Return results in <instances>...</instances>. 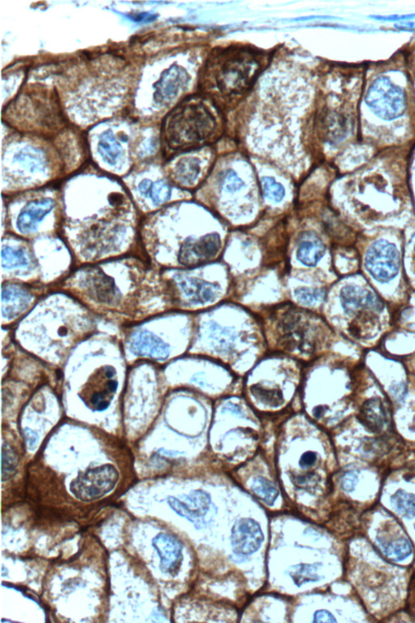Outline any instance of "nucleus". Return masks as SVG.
<instances>
[{
  "label": "nucleus",
  "instance_id": "obj_1",
  "mask_svg": "<svg viewBox=\"0 0 415 623\" xmlns=\"http://www.w3.org/2000/svg\"><path fill=\"white\" fill-rule=\"evenodd\" d=\"M216 129L211 112L202 102L193 100L183 103L169 116L166 138L169 147L178 151L204 144Z\"/></svg>",
  "mask_w": 415,
  "mask_h": 623
},
{
  "label": "nucleus",
  "instance_id": "obj_2",
  "mask_svg": "<svg viewBox=\"0 0 415 623\" xmlns=\"http://www.w3.org/2000/svg\"><path fill=\"white\" fill-rule=\"evenodd\" d=\"M259 69L261 64L251 51L230 49L211 59L206 72L219 92L231 95L248 90Z\"/></svg>",
  "mask_w": 415,
  "mask_h": 623
},
{
  "label": "nucleus",
  "instance_id": "obj_3",
  "mask_svg": "<svg viewBox=\"0 0 415 623\" xmlns=\"http://www.w3.org/2000/svg\"><path fill=\"white\" fill-rule=\"evenodd\" d=\"M367 105L385 120L402 116L407 107L405 92L388 77H380L372 83L365 97Z\"/></svg>",
  "mask_w": 415,
  "mask_h": 623
},
{
  "label": "nucleus",
  "instance_id": "obj_4",
  "mask_svg": "<svg viewBox=\"0 0 415 623\" xmlns=\"http://www.w3.org/2000/svg\"><path fill=\"white\" fill-rule=\"evenodd\" d=\"M119 472L114 466L102 465L81 472L70 485L75 499L89 503L110 493L115 489Z\"/></svg>",
  "mask_w": 415,
  "mask_h": 623
},
{
  "label": "nucleus",
  "instance_id": "obj_5",
  "mask_svg": "<svg viewBox=\"0 0 415 623\" xmlns=\"http://www.w3.org/2000/svg\"><path fill=\"white\" fill-rule=\"evenodd\" d=\"M303 313L290 310L285 313L280 322L281 344L290 351L311 355L315 349L313 328Z\"/></svg>",
  "mask_w": 415,
  "mask_h": 623
},
{
  "label": "nucleus",
  "instance_id": "obj_6",
  "mask_svg": "<svg viewBox=\"0 0 415 623\" xmlns=\"http://www.w3.org/2000/svg\"><path fill=\"white\" fill-rule=\"evenodd\" d=\"M117 387L116 369L107 365L93 373L79 396L89 409L100 411L109 407Z\"/></svg>",
  "mask_w": 415,
  "mask_h": 623
},
{
  "label": "nucleus",
  "instance_id": "obj_7",
  "mask_svg": "<svg viewBox=\"0 0 415 623\" xmlns=\"http://www.w3.org/2000/svg\"><path fill=\"white\" fill-rule=\"evenodd\" d=\"M365 264L372 277L381 283L389 282L398 273L400 257L398 248L388 241H376L367 252Z\"/></svg>",
  "mask_w": 415,
  "mask_h": 623
},
{
  "label": "nucleus",
  "instance_id": "obj_8",
  "mask_svg": "<svg viewBox=\"0 0 415 623\" xmlns=\"http://www.w3.org/2000/svg\"><path fill=\"white\" fill-rule=\"evenodd\" d=\"M167 503L174 512L194 523L197 528H202L209 521L207 517H209L212 503L210 496L205 492H192L190 495L183 496L182 500L169 496Z\"/></svg>",
  "mask_w": 415,
  "mask_h": 623
},
{
  "label": "nucleus",
  "instance_id": "obj_9",
  "mask_svg": "<svg viewBox=\"0 0 415 623\" xmlns=\"http://www.w3.org/2000/svg\"><path fill=\"white\" fill-rule=\"evenodd\" d=\"M221 239L218 234H209L193 241L188 239L183 243L178 252V261L183 266H196L204 263L218 254Z\"/></svg>",
  "mask_w": 415,
  "mask_h": 623
},
{
  "label": "nucleus",
  "instance_id": "obj_10",
  "mask_svg": "<svg viewBox=\"0 0 415 623\" xmlns=\"http://www.w3.org/2000/svg\"><path fill=\"white\" fill-rule=\"evenodd\" d=\"M264 536L261 527L252 519H241L235 524L231 543L235 555L248 556L256 552L261 547Z\"/></svg>",
  "mask_w": 415,
  "mask_h": 623
},
{
  "label": "nucleus",
  "instance_id": "obj_11",
  "mask_svg": "<svg viewBox=\"0 0 415 623\" xmlns=\"http://www.w3.org/2000/svg\"><path fill=\"white\" fill-rule=\"evenodd\" d=\"M190 81V76L185 68L178 65L165 71L159 81L156 83L154 100L160 104H167L183 90Z\"/></svg>",
  "mask_w": 415,
  "mask_h": 623
},
{
  "label": "nucleus",
  "instance_id": "obj_12",
  "mask_svg": "<svg viewBox=\"0 0 415 623\" xmlns=\"http://www.w3.org/2000/svg\"><path fill=\"white\" fill-rule=\"evenodd\" d=\"M153 546L161 559V570L167 573L176 571L183 557V546L178 539L169 534L160 533L154 539Z\"/></svg>",
  "mask_w": 415,
  "mask_h": 623
},
{
  "label": "nucleus",
  "instance_id": "obj_13",
  "mask_svg": "<svg viewBox=\"0 0 415 623\" xmlns=\"http://www.w3.org/2000/svg\"><path fill=\"white\" fill-rule=\"evenodd\" d=\"M340 298L342 308L348 315H353L360 308L374 311H381L383 309V304L376 295L356 286L343 288Z\"/></svg>",
  "mask_w": 415,
  "mask_h": 623
},
{
  "label": "nucleus",
  "instance_id": "obj_14",
  "mask_svg": "<svg viewBox=\"0 0 415 623\" xmlns=\"http://www.w3.org/2000/svg\"><path fill=\"white\" fill-rule=\"evenodd\" d=\"M83 287L89 295L103 304H111L116 298V289L114 281L109 276L104 274L101 270L97 269L84 274Z\"/></svg>",
  "mask_w": 415,
  "mask_h": 623
},
{
  "label": "nucleus",
  "instance_id": "obj_15",
  "mask_svg": "<svg viewBox=\"0 0 415 623\" xmlns=\"http://www.w3.org/2000/svg\"><path fill=\"white\" fill-rule=\"evenodd\" d=\"M177 280L182 292L193 304H206L218 297L219 288L216 285L187 276H182Z\"/></svg>",
  "mask_w": 415,
  "mask_h": 623
},
{
  "label": "nucleus",
  "instance_id": "obj_16",
  "mask_svg": "<svg viewBox=\"0 0 415 623\" xmlns=\"http://www.w3.org/2000/svg\"><path fill=\"white\" fill-rule=\"evenodd\" d=\"M54 205L55 201L50 198L30 201L19 215L17 223L18 230L22 234L34 232L37 223L51 212Z\"/></svg>",
  "mask_w": 415,
  "mask_h": 623
},
{
  "label": "nucleus",
  "instance_id": "obj_17",
  "mask_svg": "<svg viewBox=\"0 0 415 623\" xmlns=\"http://www.w3.org/2000/svg\"><path fill=\"white\" fill-rule=\"evenodd\" d=\"M131 351L140 357L165 360L169 357V346L153 334L140 332L136 334L131 345Z\"/></svg>",
  "mask_w": 415,
  "mask_h": 623
},
{
  "label": "nucleus",
  "instance_id": "obj_18",
  "mask_svg": "<svg viewBox=\"0 0 415 623\" xmlns=\"http://www.w3.org/2000/svg\"><path fill=\"white\" fill-rule=\"evenodd\" d=\"M31 301V296L26 289L17 286H6L3 288V316L8 319L16 317L26 308Z\"/></svg>",
  "mask_w": 415,
  "mask_h": 623
},
{
  "label": "nucleus",
  "instance_id": "obj_19",
  "mask_svg": "<svg viewBox=\"0 0 415 623\" xmlns=\"http://www.w3.org/2000/svg\"><path fill=\"white\" fill-rule=\"evenodd\" d=\"M358 419L371 432L379 433L387 423V415L379 399H371L363 405Z\"/></svg>",
  "mask_w": 415,
  "mask_h": 623
},
{
  "label": "nucleus",
  "instance_id": "obj_20",
  "mask_svg": "<svg viewBox=\"0 0 415 623\" xmlns=\"http://www.w3.org/2000/svg\"><path fill=\"white\" fill-rule=\"evenodd\" d=\"M324 252L322 241L313 234H306L300 241L297 257L305 266H314L322 259Z\"/></svg>",
  "mask_w": 415,
  "mask_h": 623
},
{
  "label": "nucleus",
  "instance_id": "obj_21",
  "mask_svg": "<svg viewBox=\"0 0 415 623\" xmlns=\"http://www.w3.org/2000/svg\"><path fill=\"white\" fill-rule=\"evenodd\" d=\"M201 162L196 158H185L174 169V179L182 185H191L200 174Z\"/></svg>",
  "mask_w": 415,
  "mask_h": 623
},
{
  "label": "nucleus",
  "instance_id": "obj_22",
  "mask_svg": "<svg viewBox=\"0 0 415 623\" xmlns=\"http://www.w3.org/2000/svg\"><path fill=\"white\" fill-rule=\"evenodd\" d=\"M377 541L382 552L391 560L402 561L412 555V546L405 539L400 538L397 541H389L379 537Z\"/></svg>",
  "mask_w": 415,
  "mask_h": 623
},
{
  "label": "nucleus",
  "instance_id": "obj_23",
  "mask_svg": "<svg viewBox=\"0 0 415 623\" xmlns=\"http://www.w3.org/2000/svg\"><path fill=\"white\" fill-rule=\"evenodd\" d=\"M98 151L103 160L111 165H115L122 154V147L113 135L111 131L104 133L98 143Z\"/></svg>",
  "mask_w": 415,
  "mask_h": 623
},
{
  "label": "nucleus",
  "instance_id": "obj_24",
  "mask_svg": "<svg viewBox=\"0 0 415 623\" xmlns=\"http://www.w3.org/2000/svg\"><path fill=\"white\" fill-rule=\"evenodd\" d=\"M391 504L398 514L403 517H415V495L398 491L391 498Z\"/></svg>",
  "mask_w": 415,
  "mask_h": 623
},
{
  "label": "nucleus",
  "instance_id": "obj_25",
  "mask_svg": "<svg viewBox=\"0 0 415 623\" xmlns=\"http://www.w3.org/2000/svg\"><path fill=\"white\" fill-rule=\"evenodd\" d=\"M251 488L258 498L270 505L275 503L278 496L275 486L270 481L263 478V477H257L255 479L251 485Z\"/></svg>",
  "mask_w": 415,
  "mask_h": 623
},
{
  "label": "nucleus",
  "instance_id": "obj_26",
  "mask_svg": "<svg viewBox=\"0 0 415 623\" xmlns=\"http://www.w3.org/2000/svg\"><path fill=\"white\" fill-rule=\"evenodd\" d=\"M290 575L298 586L306 583L315 582L322 578L318 574V566L315 564L294 566L290 571Z\"/></svg>",
  "mask_w": 415,
  "mask_h": 623
},
{
  "label": "nucleus",
  "instance_id": "obj_27",
  "mask_svg": "<svg viewBox=\"0 0 415 623\" xmlns=\"http://www.w3.org/2000/svg\"><path fill=\"white\" fill-rule=\"evenodd\" d=\"M28 264L27 256L21 248L3 247L2 250V266L3 268L13 269Z\"/></svg>",
  "mask_w": 415,
  "mask_h": 623
},
{
  "label": "nucleus",
  "instance_id": "obj_28",
  "mask_svg": "<svg viewBox=\"0 0 415 623\" xmlns=\"http://www.w3.org/2000/svg\"><path fill=\"white\" fill-rule=\"evenodd\" d=\"M211 340L214 342V346L219 351L228 353L232 349L234 339L228 332L224 331L219 326H212L210 328Z\"/></svg>",
  "mask_w": 415,
  "mask_h": 623
},
{
  "label": "nucleus",
  "instance_id": "obj_29",
  "mask_svg": "<svg viewBox=\"0 0 415 623\" xmlns=\"http://www.w3.org/2000/svg\"><path fill=\"white\" fill-rule=\"evenodd\" d=\"M17 460L15 453L8 444L4 443L2 454V479L6 481L14 476L16 472Z\"/></svg>",
  "mask_w": 415,
  "mask_h": 623
},
{
  "label": "nucleus",
  "instance_id": "obj_30",
  "mask_svg": "<svg viewBox=\"0 0 415 623\" xmlns=\"http://www.w3.org/2000/svg\"><path fill=\"white\" fill-rule=\"evenodd\" d=\"M263 193L268 200L279 203L285 196V189L272 177H264L262 179Z\"/></svg>",
  "mask_w": 415,
  "mask_h": 623
},
{
  "label": "nucleus",
  "instance_id": "obj_31",
  "mask_svg": "<svg viewBox=\"0 0 415 623\" xmlns=\"http://www.w3.org/2000/svg\"><path fill=\"white\" fill-rule=\"evenodd\" d=\"M324 293L320 289L299 288L295 292V297L301 304L306 306H313L322 301Z\"/></svg>",
  "mask_w": 415,
  "mask_h": 623
},
{
  "label": "nucleus",
  "instance_id": "obj_32",
  "mask_svg": "<svg viewBox=\"0 0 415 623\" xmlns=\"http://www.w3.org/2000/svg\"><path fill=\"white\" fill-rule=\"evenodd\" d=\"M172 195V189L164 181H158L153 184L150 191V198L155 205L166 203Z\"/></svg>",
  "mask_w": 415,
  "mask_h": 623
},
{
  "label": "nucleus",
  "instance_id": "obj_33",
  "mask_svg": "<svg viewBox=\"0 0 415 623\" xmlns=\"http://www.w3.org/2000/svg\"><path fill=\"white\" fill-rule=\"evenodd\" d=\"M243 185V180L234 171L230 170L226 173L223 182V189L226 192L234 193V192L241 189Z\"/></svg>",
  "mask_w": 415,
  "mask_h": 623
},
{
  "label": "nucleus",
  "instance_id": "obj_34",
  "mask_svg": "<svg viewBox=\"0 0 415 623\" xmlns=\"http://www.w3.org/2000/svg\"><path fill=\"white\" fill-rule=\"evenodd\" d=\"M358 476L356 472H348L343 475L341 480L342 489L346 492H351L356 489Z\"/></svg>",
  "mask_w": 415,
  "mask_h": 623
},
{
  "label": "nucleus",
  "instance_id": "obj_35",
  "mask_svg": "<svg viewBox=\"0 0 415 623\" xmlns=\"http://www.w3.org/2000/svg\"><path fill=\"white\" fill-rule=\"evenodd\" d=\"M390 392L396 400L402 401L407 393V385L403 382L394 384L390 387Z\"/></svg>",
  "mask_w": 415,
  "mask_h": 623
},
{
  "label": "nucleus",
  "instance_id": "obj_36",
  "mask_svg": "<svg viewBox=\"0 0 415 623\" xmlns=\"http://www.w3.org/2000/svg\"><path fill=\"white\" fill-rule=\"evenodd\" d=\"M317 454L313 452H306L301 456L299 465L303 468L313 467L317 461Z\"/></svg>",
  "mask_w": 415,
  "mask_h": 623
},
{
  "label": "nucleus",
  "instance_id": "obj_37",
  "mask_svg": "<svg viewBox=\"0 0 415 623\" xmlns=\"http://www.w3.org/2000/svg\"><path fill=\"white\" fill-rule=\"evenodd\" d=\"M313 621L317 622H337L332 613L326 611H320L315 613Z\"/></svg>",
  "mask_w": 415,
  "mask_h": 623
},
{
  "label": "nucleus",
  "instance_id": "obj_38",
  "mask_svg": "<svg viewBox=\"0 0 415 623\" xmlns=\"http://www.w3.org/2000/svg\"><path fill=\"white\" fill-rule=\"evenodd\" d=\"M129 17L135 21H154L156 17L152 15V14L142 12L131 14V15H129Z\"/></svg>",
  "mask_w": 415,
  "mask_h": 623
},
{
  "label": "nucleus",
  "instance_id": "obj_39",
  "mask_svg": "<svg viewBox=\"0 0 415 623\" xmlns=\"http://www.w3.org/2000/svg\"><path fill=\"white\" fill-rule=\"evenodd\" d=\"M25 432L28 447H29L30 449H34L37 443V438H37V436L31 430L26 429Z\"/></svg>",
  "mask_w": 415,
  "mask_h": 623
},
{
  "label": "nucleus",
  "instance_id": "obj_40",
  "mask_svg": "<svg viewBox=\"0 0 415 623\" xmlns=\"http://www.w3.org/2000/svg\"><path fill=\"white\" fill-rule=\"evenodd\" d=\"M372 17L377 19V20L394 21L409 20V19L415 17V15H404V16H398V15L395 16L394 15V16H390V17H378V16L376 17H376Z\"/></svg>",
  "mask_w": 415,
  "mask_h": 623
},
{
  "label": "nucleus",
  "instance_id": "obj_41",
  "mask_svg": "<svg viewBox=\"0 0 415 623\" xmlns=\"http://www.w3.org/2000/svg\"><path fill=\"white\" fill-rule=\"evenodd\" d=\"M152 182L149 180H145L140 183L139 185V191L141 195L149 196L150 194L151 188H152Z\"/></svg>",
  "mask_w": 415,
  "mask_h": 623
},
{
  "label": "nucleus",
  "instance_id": "obj_42",
  "mask_svg": "<svg viewBox=\"0 0 415 623\" xmlns=\"http://www.w3.org/2000/svg\"><path fill=\"white\" fill-rule=\"evenodd\" d=\"M396 27L398 28L400 30H410L415 29V23H407V24H404L402 26H396Z\"/></svg>",
  "mask_w": 415,
  "mask_h": 623
}]
</instances>
